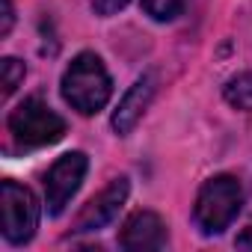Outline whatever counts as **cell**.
<instances>
[{
    "instance_id": "cell-1",
    "label": "cell",
    "mask_w": 252,
    "mask_h": 252,
    "mask_svg": "<svg viewBox=\"0 0 252 252\" xmlns=\"http://www.w3.org/2000/svg\"><path fill=\"white\" fill-rule=\"evenodd\" d=\"M60 86H63V98L83 116H95L98 110H104L113 95V80L101 57L92 51H83L71 60Z\"/></svg>"
},
{
    "instance_id": "cell-12",
    "label": "cell",
    "mask_w": 252,
    "mask_h": 252,
    "mask_svg": "<svg viewBox=\"0 0 252 252\" xmlns=\"http://www.w3.org/2000/svg\"><path fill=\"white\" fill-rule=\"evenodd\" d=\"M131 0H92V9L98 12V15H116V12H122L125 6H128Z\"/></svg>"
},
{
    "instance_id": "cell-5",
    "label": "cell",
    "mask_w": 252,
    "mask_h": 252,
    "mask_svg": "<svg viewBox=\"0 0 252 252\" xmlns=\"http://www.w3.org/2000/svg\"><path fill=\"white\" fill-rule=\"evenodd\" d=\"M86 169H89V160L83 152H68V155L54 160V166L45 175V205H48L51 217H60L65 211V205L80 190Z\"/></svg>"
},
{
    "instance_id": "cell-2",
    "label": "cell",
    "mask_w": 252,
    "mask_h": 252,
    "mask_svg": "<svg viewBox=\"0 0 252 252\" xmlns=\"http://www.w3.org/2000/svg\"><path fill=\"white\" fill-rule=\"evenodd\" d=\"M240 205H243L240 181L234 175H214L196 196V211H193L196 225L202 228V234H220L240 214Z\"/></svg>"
},
{
    "instance_id": "cell-7",
    "label": "cell",
    "mask_w": 252,
    "mask_h": 252,
    "mask_svg": "<svg viewBox=\"0 0 252 252\" xmlns=\"http://www.w3.org/2000/svg\"><path fill=\"white\" fill-rule=\"evenodd\" d=\"M119 246L128 252H155L166 246V222L155 211H137L125 220L119 231Z\"/></svg>"
},
{
    "instance_id": "cell-4",
    "label": "cell",
    "mask_w": 252,
    "mask_h": 252,
    "mask_svg": "<svg viewBox=\"0 0 252 252\" xmlns=\"http://www.w3.org/2000/svg\"><path fill=\"white\" fill-rule=\"evenodd\" d=\"M3 237L15 246L27 243L39 228V202L30 187L3 181Z\"/></svg>"
},
{
    "instance_id": "cell-3",
    "label": "cell",
    "mask_w": 252,
    "mask_h": 252,
    "mask_svg": "<svg viewBox=\"0 0 252 252\" xmlns=\"http://www.w3.org/2000/svg\"><path fill=\"white\" fill-rule=\"evenodd\" d=\"M9 134L18 149L54 146L65 137V119L60 113H54L45 101L27 98L9 113Z\"/></svg>"
},
{
    "instance_id": "cell-14",
    "label": "cell",
    "mask_w": 252,
    "mask_h": 252,
    "mask_svg": "<svg viewBox=\"0 0 252 252\" xmlns=\"http://www.w3.org/2000/svg\"><path fill=\"white\" fill-rule=\"evenodd\" d=\"M237 246H240V249H252V225L237 237Z\"/></svg>"
},
{
    "instance_id": "cell-9",
    "label": "cell",
    "mask_w": 252,
    "mask_h": 252,
    "mask_svg": "<svg viewBox=\"0 0 252 252\" xmlns=\"http://www.w3.org/2000/svg\"><path fill=\"white\" fill-rule=\"evenodd\" d=\"M222 95H225V101H228L231 107L252 113V71H243V74L231 77V80L225 83Z\"/></svg>"
},
{
    "instance_id": "cell-13",
    "label": "cell",
    "mask_w": 252,
    "mask_h": 252,
    "mask_svg": "<svg viewBox=\"0 0 252 252\" xmlns=\"http://www.w3.org/2000/svg\"><path fill=\"white\" fill-rule=\"evenodd\" d=\"M3 6V24H0V36H9L12 24H15V9H12V0H0Z\"/></svg>"
},
{
    "instance_id": "cell-6",
    "label": "cell",
    "mask_w": 252,
    "mask_h": 252,
    "mask_svg": "<svg viewBox=\"0 0 252 252\" xmlns=\"http://www.w3.org/2000/svg\"><path fill=\"white\" fill-rule=\"evenodd\" d=\"M128 178H116V181H110L98 196H92L86 205H83V211L77 214V220H74V231H98V228H104V225H110L113 220H116V214H119V208L125 205V199H128Z\"/></svg>"
},
{
    "instance_id": "cell-8",
    "label": "cell",
    "mask_w": 252,
    "mask_h": 252,
    "mask_svg": "<svg viewBox=\"0 0 252 252\" xmlns=\"http://www.w3.org/2000/svg\"><path fill=\"white\" fill-rule=\"evenodd\" d=\"M155 89H158V74L155 71H146L143 77L134 80V86L125 92V98L119 101L116 113H113V131L119 137L125 134H131V128L140 122V116L146 113V107L152 104L155 98Z\"/></svg>"
},
{
    "instance_id": "cell-11",
    "label": "cell",
    "mask_w": 252,
    "mask_h": 252,
    "mask_svg": "<svg viewBox=\"0 0 252 252\" xmlns=\"http://www.w3.org/2000/svg\"><path fill=\"white\" fill-rule=\"evenodd\" d=\"M0 74H3V98H9V95L24 83L27 68H24V63H18L15 57H6L3 63H0Z\"/></svg>"
},
{
    "instance_id": "cell-10",
    "label": "cell",
    "mask_w": 252,
    "mask_h": 252,
    "mask_svg": "<svg viewBox=\"0 0 252 252\" xmlns=\"http://www.w3.org/2000/svg\"><path fill=\"white\" fill-rule=\"evenodd\" d=\"M187 0H143L146 15H152L155 21H172L184 12Z\"/></svg>"
}]
</instances>
